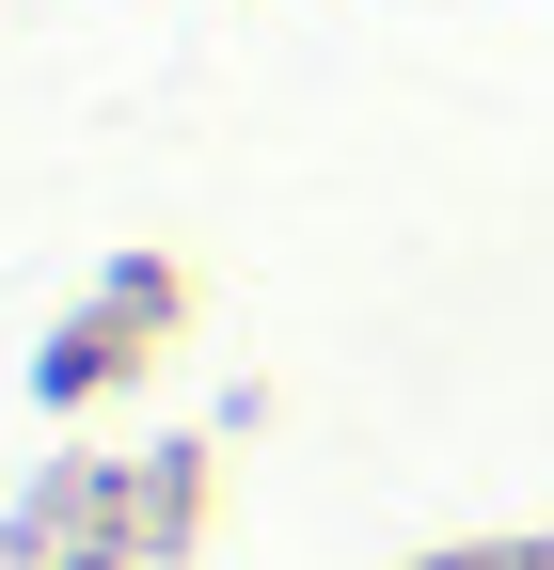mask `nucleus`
<instances>
[{
  "mask_svg": "<svg viewBox=\"0 0 554 570\" xmlns=\"http://www.w3.org/2000/svg\"><path fill=\"white\" fill-rule=\"evenodd\" d=\"M538 570H554V554H538Z\"/></svg>",
  "mask_w": 554,
  "mask_h": 570,
  "instance_id": "1",
  "label": "nucleus"
}]
</instances>
